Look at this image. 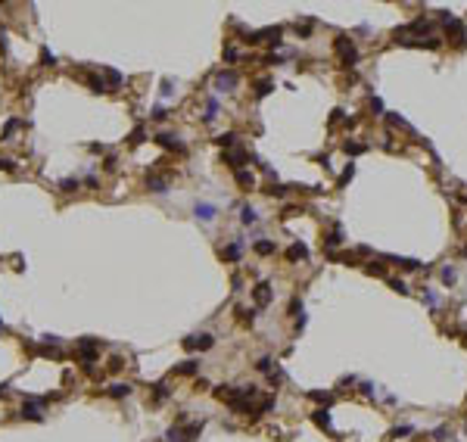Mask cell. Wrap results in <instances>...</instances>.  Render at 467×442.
<instances>
[{
	"label": "cell",
	"instance_id": "9",
	"mask_svg": "<svg viewBox=\"0 0 467 442\" xmlns=\"http://www.w3.org/2000/svg\"><path fill=\"white\" fill-rule=\"evenodd\" d=\"M197 371H200L197 361H181V364H175L172 374H184V377H190V374H197Z\"/></svg>",
	"mask_w": 467,
	"mask_h": 442
},
{
	"label": "cell",
	"instance_id": "16",
	"mask_svg": "<svg viewBox=\"0 0 467 442\" xmlns=\"http://www.w3.org/2000/svg\"><path fill=\"white\" fill-rule=\"evenodd\" d=\"M234 140H237V134H231V131H227V134H218V137H215L218 147H234Z\"/></svg>",
	"mask_w": 467,
	"mask_h": 442
},
{
	"label": "cell",
	"instance_id": "15",
	"mask_svg": "<svg viewBox=\"0 0 467 442\" xmlns=\"http://www.w3.org/2000/svg\"><path fill=\"white\" fill-rule=\"evenodd\" d=\"M143 140H147V131H143V128H134V131H131V137H128L131 147H137V143H143Z\"/></svg>",
	"mask_w": 467,
	"mask_h": 442
},
{
	"label": "cell",
	"instance_id": "13",
	"mask_svg": "<svg viewBox=\"0 0 467 442\" xmlns=\"http://www.w3.org/2000/svg\"><path fill=\"white\" fill-rule=\"evenodd\" d=\"M165 398H168V386L165 383H156V386H153V402L159 405V402H165Z\"/></svg>",
	"mask_w": 467,
	"mask_h": 442
},
{
	"label": "cell",
	"instance_id": "8",
	"mask_svg": "<svg viewBox=\"0 0 467 442\" xmlns=\"http://www.w3.org/2000/svg\"><path fill=\"white\" fill-rule=\"evenodd\" d=\"M81 78H84V84H88L90 90H97V93H103V90H106L103 78H97V75H90V72H88V75H81Z\"/></svg>",
	"mask_w": 467,
	"mask_h": 442
},
{
	"label": "cell",
	"instance_id": "4",
	"mask_svg": "<svg viewBox=\"0 0 467 442\" xmlns=\"http://www.w3.org/2000/svg\"><path fill=\"white\" fill-rule=\"evenodd\" d=\"M156 143H159V147H165V150H175V153H184V150H187L184 143H181V137L172 134V131H159V134H156Z\"/></svg>",
	"mask_w": 467,
	"mask_h": 442
},
{
	"label": "cell",
	"instance_id": "2",
	"mask_svg": "<svg viewBox=\"0 0 467 442\" xmlns=\"http://www.w3.org/2000/svg\"><path fill=\"white\" fill-rule=\"evenodd\" d=\"M44 402H47V398H25L22 418L25 420H44Z\"/></svg>",
	"mask_w": 467,
	"mask_h": 442
},
{
	"label": "cell",
	"instance_id": "5",
	"mask_svg": "<svg viewBox=\"0 0 467 442\" xmlns=\"http://www.w3.org/2000/svg\"><path fill=\"white\" fill-rule=\"evenodd\" d=\"M106 75V90H115V88H122L125 84V78H122V72H115V69H109V66H103V69H100Z\"/></svg>",
	"mask_w": 467,
	"mask_h": 442
},
{
	"label": "cell",
	"instance_id": "21",
	"mask_svg": "<svg viewBox=\"0 0 467 442\" xmlns=\"http://www.w3.org/2000/svg\"><path fill=\"white\" fill-rule=\"evenodd\" d=\"M13 168H16V162H13V159L0 156V172H13Z\"/></svg>",
	"mask_w": 467,
	"mask_h": 442
},
{
	"label": "cell",
	"instance_id": "26",
	"mask_svg": "<svg viewBox=\"0 0 467 442\" xmlns=\"http://www.w3.org/2000/svg\"><path fill=\"white\" fill-rule=\"evenodd\" d=\"M122 368H125L122 358H112V361H109V371H122Z\"/></svg>",
	"mask_w": 467,
	"mask_h": 442
},
{
	"label": "cell",
	"instance_id": "24",
	"mask_svg": "<svg viewBox=\"0 0 467 442\" xmlns=\"http://www.w3.org/2000/svg\"><path fill=\"white\" fill-rule=\"evenodd\" d=\"M256 252H262V256H268V252H274V246H271V243H256Z\"/></svg>",
	"mask_w": 467,
	"mask_h": 442
},
{
	"label": "cell",
	"instance_id": "6",
	"mask_svg": "<svg viewBox=\"0 0 467 442\" xmlns=\"http://www.w3.org/2000/svg\"><path fill=\"white\" fill-rule=\"evenodd\" d=\"M147 187H150L153 193H165V190H168V177L153 175V172H150V175H147Z\"/></svg>",
	"mask_w": 467,
	"mask_h": 442
},
{
	"label": "cell",
	"instance_id": "3",
	"mask_svg": "<svg viewBox=\"0 0 467 442\" xmlns=\"http://www.w3.org/2000/svg\"><path fill=\"white\" fill-rule=\"evenodd\" d=\"M212 343H215V339H212L209 333H193V336H187L184 339V349H190V352H206V349H212Z\"/></svg>",
	"mask_w": 467,
	"mask_h": 442
},
{
	"label": "cell",
	"instance_id": "23",
	"mask_svg": "<svg viewBox=\"0 0 467 442\" xmlns=\"http://www.w3.org/2000/svg\"><path fill=\"white\" fill-rule=\"evenodd\" d=\"M287 256H290V259H305V246H293Z\"/></svg>",
	"mask_w": 467,
	"mask_h": 442
},
{
	"label": "cell",
	"instance_id": "10",
	"mask_svg": "<svg viewBox=\"0 0 467 442\" xmlns=\"http://www.w3.org/2000/svg\"><path fill=\"white\" fill-rule=\"evenodd\" d=\"M106 393H109V396H112V398H125V396H128V393H131V386H128V383H112V386H109V389H106Z\"/></svg>",
	"mask_w": 467,
	"mask_h": 442
},
{
	"label": "cell",
	"instance_id": "17",
	"mask_svg": "<svg viewBox=\"0 0 467 442\" xmlns=\"http://www.w3.org/2000/svg\"><path fill=\"white\" fill-rule=\"evenodd\" d=\"M243 156H246V153H243V150H234V153H227V156H224V159H227V162H231V165L237 168V162H243Z\"/></svg>",
	"mask_w": 467,
	"mask_h": 442
},
{
	"label": "cell",
	"instance_id": "1",
	"mask_svg": "<svg viewBox=\"0 0 467 442\" xmlns=\"http://www.w3.org/2000/svg\"><path fill=\"white\" fill-rule=\"evenodd\" d=\"M75 355H78V361H84V371H93V361L100 355V339H90V336L78 339L75 343Z\"/></svg>",
	"mask_w": 467,
	"mask_h": 442
},
{
	"label": "cell",
	"instance_id": "22",
	"mask_svg": "<svg viewBox=\"0 0 467 442\" xmlns=\"http://www.w3.org/2000/svg\"><path fill=\"white\" fill-rule=\"evenodd\" d=\"M41 63H44V66H53V63H56V56L50 53V50H41Z\"/></svg>",
	"mask_w": 467,
	"mask_h": 442
},
{
	"label": "cell",
	"instance_id": "12",
	"mask_svg": "<svg viewBox=\"0 0 467 442\" xmlns=\"http://www.w3.org/2000/svg\"><path fill=\"white\" fill-rule=\"evenodd\" d=\"M19 128H22V122H19V118H10V122H6V128H3V134H0V137H3V140H10V137H13V134L19 131Z\"/></svg>",
	"mask_w": 467,
	"mask_h": 442
},
{
	"label": "cell",
	"instance_id": "7",
	"mask_svg": "<svg viewBox=\"0 0 467 442\" xmlns=\"http://www.w3.org/2000/svg\"><path fill=\"white\" fill-rule=\"evenodd\" d=\"M215 84H218V88H222V90H224V88L231 90L234 84H237V75H234V72H218V78H215Z\"/></svg>",
	"mask_w": 467,
	"mask_h": 442
},
{
	"label": "cell",
	"instance_id": "14",
	"mask_svg": "<svg viewBox=\"0 0 467 442\" xmlns=\"http://www.w3.org/2000/svg\"><path fill=\"white\" fill-rule=\"evenodd\" d=\"M197 218H202V221H212V218H215V209L202 202V206H197Z\"/></svg>",
	"mask_w": 467,
	"mask_h": 442
},
{
	"label": "cell",
	"instance_id": "11",
	"mask_svg": "<svg viewBox=\"0 0 467 442\" xmlns=\"http://www.w3.org/2000/svg\"><path fill=\"white\" fill-rule=\"evenodd\" d=\"M268 299H271V287L268 284H259L256 287V302L259 305H268Z\"/></svg>",
	"mask_w": 467,
	"mask_h": 442
},
{
	"label": "cell",
	"instance_id": "18",
	"mask_svg": "<svg viewBox=\"0 0 467 442\" xmlns=\"http://www.w3.org/2000/svg\"><path fill=\"white\" fill-rule=\"evenodd\" d=\"M237 184H240V187H252V175L249 172H237Z\"/></svg>",
	"mask_w": 467,
	"mask_h": 442
},
{
	"label": "cell",
	"instance_id": "25",
	"mask_svg": "<svg viewBox=\"0 0 467 442\" xmlns=\"http://www.w3.org/2000/svg\"><path fill=\"white\" fill-rule=\"evenodd\" d=\"M243 221H246V224H249V221H256V212H252L249 206H243Z\"/></svg>",
	"mask_w": 467,
	"mask_h": 442
},
{
	"label": "cell",
	"instance_id": "27",
	"mask_svg": "<svg viewBox=\"0 0 467 442\" xmlns=\"http://www.w3.org/2000/svg\"><path fill=\"white\" fill-rule=\"evenodd\" d=\"M6 389H10V386H6V383H3V386H0V398H3V396H6Z\"/></svg>",
	"mask_w": 467,
	"mask_h": 442
},
{
	"label": "cell",
	"instance_id": "20",
	"mask_svg": "<svg viewBox=\"0 0 467 442\" xmlns=\"http://www.w3.org/2000/svg\"><path fill=\"white\" fill-rule=\"evenodd\" d=\"M237 256H240V243H234V246L224 249V259H237Z\"/></svg>",
	"mask_w": 467,
	"mask_h": 442
},
{
	"label": "cell",
	"instance_id": "19",
	"mask_svg": "<svg viewBox=\"0 0 467 442\" xmlns=\"http://www.w3.org/2000/svg\"><path fill=\"white\" fill-rule=\"evenodd\" d=\"M59 190H78V177H66V181L59 184Z\"/></svg>",
	"mask_w": 467,
	"mask_h": 442
}]
</instances>
